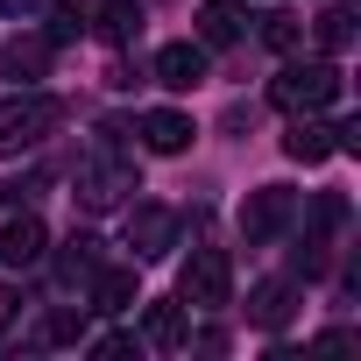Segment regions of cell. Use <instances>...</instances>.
I'll list each match as a JSON object with an SVG mask.
<instances>
[{
  "instance_id": "1",
  "label": "cell",
  "mask_w": 361,
  "mask_h": 361,
  "mask_svg": "<svg viewBox=\"0 0 361 361\" xmlns=\"http://www.w3.org/2000/svg\"><path fill=\"white\" fill-rule=\"evenodd\" d=\"M269 99H276L283 114H319V106L340 99V71H333V64H283V71L269 78Z\"/></svg>"
},
{
  "instance_id": "2",
  "label": "cell",
  "mask_w": 361,
  "mask_h": 361,
  "mask_svg": "<svg viewBox=\"0 0 361 361\" xmlns=\"http://www.w3.org/2000/svg\"><path fill=\"white\" fill-rule=\"evenodd\" d=\"M227 290H234V262H227V248H192L185 276H177V298H185L192 312H220Z\"/></svg>"
},
{
  "instance_id": "3",
  "label": "cell",
  "mask_w": 361,
  "mask_h": 361,
  "mask_svg": "<svg viewBox=\"0 0 361 361\" xmlns=\"http://www.w3.org/2000/svg\"><path fill=\"white\" fill-rule=\"evenodd\" d=\"M57 121H64V99H50V92H22V99H8V106H0V156L43 142Z\"/></svg>"
},
{
  "instance_id": "4",
  "label": "cell",
  "mask_w": 361,
  "mask_h": 361,
  "mask_svg": "<svg viewBox=\"0 0 361 361\" xmlns=\"http://www.w3.org/2000/svg\"><path fill=\"white\" fill-rule=\"evenodd\" d=\"M290 220H298V192H290V185H255L248 206H241V234H248V248L276 241Z\"/></svg>"
},
{
  "instance_id": "5",
  "label": "cell",
  "mask_w": 361,
  "mask_h": 361,
  "mask_svg": "<svg viewBox=\"0 0 361 361\" xmlns=\"http://www.w3.org/2000/svg\"><path fill=\"white\" fill-rule=\"evenodd\" d=\"M128 192H135V163H121V156L78 163V206H85V213H114Z\"/></svg>"
},
{
  "instance_id": "6",
  "label": "cell",
  "mask_w": 361,
  "mask_h": 361,
  "mask_svg": "<svg viewBox=\"0 0 361 361\" xmlns=\"http://www.w3.org/2000/svg\"><path fill=\"white\" fill-rule=\"evenodd\" d=\"M170 241H177V213H170V206H135V213H128V248H135V262H163Z\"/></svg>"
},
{
  "instance_id": "7",
  "label": "cell",
  "mask_w": 361,
  "mask_h": 361,
  "mask_svg": "<svg viewBox=\"0 0 361 361\" xmlns=\"http://www.w3.org/2000/svg\"><path fill=\"white\" fill-rule=\"evenodd\" d=\"M156 85H170V92L206 85V43H163L156 50Z\"/></svg>"
},
{
  "instance_id": "8",
  "label": "cell",
  "mask_w": 361,
  "mask_h": 361,
  "mask_svg": "<svg viewBox=\"0 0 361 361\" xmlns=\"http://www.w3.org/2000/svg\"><path fill=\"white\" fill-rule=\"evenodd\" d=\"M43 248H50V234H43L36 213H15L8 227H0V262H8V269H36Z\"/></svg>"
},
{
  "instance_id": "9",
  "label": "cell",
  "mask_w": 361,
  "mask_h": 361,
  "mask_svg": "<svg viewBox=\"0 0 361 361\" xmlns=\"http://www.w3.org/2000/svg\"><path fill=\"white\" fill-rule=\"evenodd\" d=\"M142 149H156V156H185V149H192V121L170 114V106L142 114Z\"/></svg>"
},
{
  "instance_id": "10",
  "label": "cell",
  "mask_w": 361,
  "mask_h": 361,
  "mask_svg": "<svg viewBox=\"0 0 361 361\" xmlns=\"http://www.w3.org/2000/svg\"><path fill=\"white\" fill-rule=\"evenodd\" d=\"M43 64H50V36H22V43H0V78L29 85V78H43Z\"/></svg>"
},
{
  "instance_id": "11",
  "label": "cell",
  "mask_w": 361,
  "mask_h": 361,
  "mask_svg": "<svg viewBox=\"0 0 361 361\" xmlns=\"http://www.w3.org/2000/svg\"><path fill=\"white\" fill-rule=\"evenodd\" d=\"M290 312H298V283H283V276L255 283V298H248V319H255V326H269V333H276Z\"/></svg>"
},
{
  "instance_id": "12",
  "label": "cell",
  "mask_w": 361,
  "mask_h": 361,
  "mask_svg": "<svg viewBox=\"0 0 361 361\" xmlns=\"http://www.w3.org/2000/svg\"><path fill=\"white\" fill-rule=\"evenodd\" d=\"M199 43L206 50L241 43V0H206V8H199Z\"/></svg>"
},
{
  "instance_id": "13",
  "label": "cell",
  "mask_w": 361,
  "mask_h": 361,
  "mask_svg": "<svg viewBox=\"0 0 361 361\" xmlns=\"http://www.w3.org/2000/svg\"><path fill=\"white\" fill-rule=\"evenodd\" d=\"M135 298H142L135 269H106V262L92 269V312H135Z\"/></svg>"
},
{
  "instance_id": "14",
  "label": "cell",
  "mask_w": 361,
  "mask_h": 361,
  "mask_svg": "<svg viewBox=\"0 0 361 361\" xmlns=\"http://www.w3.org/2000/svg\"><path fill=\"white\" fill-rule=\"evenodd\" d=\"M283 156H290V163H326V156H333V128H319V121L305 114V121L283 135Z\"/></svg>"
},
{
  "instance_id": "15",
  "label": "cell",
  "mask_w": 361,
  "mask_h": 361,
  "mask_svg": "<svg viewBox=\"0 0 361 361\" xmlns=\"http://www.w3.org/2000/svg\"><path fill=\"white\" fill-rule=\"evenodd\" d=\"M92 269H99V241L92 234H71V248L57 255V276L64 283H92Z\"/></svg>"
},
{
  "instance_id": "16",
  "label": "cell",
  "mask_w": 361,
  "mask_h": 361,
  "mask_svg": "<svg viewBox=\"0 0 361 361\" xmlns=\"http://www.w3.org/2000/svg\"><path fill=\"white\" fill-rule=\"evenodd\" d=\"M92 22H99V36H106V43H135V29H142V8H135V0H106V8H99Z\"/></svg>"
},
{
  "instance_id": "17",
  "label": "cell",
  "mask_w": 361,
  "mask_h": 361,
  "mask_svg": "<svg viewBox=\"0 0 361 361\" xmlns=\"http://www.w3.org/2000/svg\"><path fill=\"white\" fill-rule=\"evenodd\" d=\"M142 333H149L156 347H185V305H149Z\"/></svg>"
},
{
  "instance_id": "18",
  "label": "cell",
  "mask_w": 361,
  "mask_h": 361,
  "mask_svg": "<svg viewBox=\"0 0 361 361\" xmlns=\"http://www.w3.org/2000/svg\"><path fill=\"white\" fill-rule=\"evenodd\" d=\"M312 29H319V43H326V50H333V57H340V50H347V43H354V15H347V8H326V15H319V22H312Z\"/></svg>"
},
{
  "instance_id": "19",
  "label": "cell",
  "mask_w": 361,
  "mask_h": 361,
  "mask_svg": "<svg viewBox=\"0 0 361 361\" xmlns=\"http://www.w3.org/2000/svg\"><path fill=\"white\" fill-rule=\"evenodd\" d=\"M298 36H305V22H298V15H283V8H276V15H262V43H269V50H298Z\"/></svg>"
},
{
  "instance_id": "20",
  "label": "cell",
  "mask_w": 361,
  "mask_h": 361,
  "mask_svg": "<svg viewBox=\"0 0 361 361\" xmlns=\"http://www.w3.org/2000/svg\"><path fill=\"white\" fill-rule=\"evenodd\" d=\"M43 340H50V347H71V340H85V305H78V312H71V305H64V312H50Z\"/></svg>"
},
{
  "instance_id": "21",
  "label": "cell",
  "mask_w": 361,
  "mask_h": 361,
  "mask_svg": "<svg viewBox=\"0 0 361 361\" xmlns=\"http://www.w3.org/2000/svg\"><path fill=\"white\" fill-rule=\"evenodd\" d=\"M333 227H347V199H340V192H326V199L312 206V234H333Z\"/></svg>"
},
{
  "instance_id": "22",
  "label": "cell",
  "mask_w": 361,
  "mask_h": 361,
  "mask_svg": "<svg viewBox=\"0 0 361 361\" xmlns=\"http://www.w3.org/2000/svg\"><path fill=\"white\" fill-rule=\"evenodd\" d=\"M85 22H78V8H71V0H57V8H50V43H71Z\"/></svg>"
},
{
  "instance_id": "23",
  "label": "cell",
  "mask_w": 361,
  "mask_h": 361,
  "mask_svg": "<svg viewBox=\"0 0 361 361\" xmlns=\"http://www.w3.org/2000/svg\"><path fill=\"white\" fill-rule=\"evenodd\" d=\"M92 354H135V340L128 333H106V340H92Z\"/></svg>"
},
{
  "instance_id": "24",
  "label": "cell",
  "mask_w": 361,
  "mask_h": 361,
  "mask_svg": "<svg viewBox=\"0 0 361 361\" xmlns=\"http://www.w3.org/2000/svg\"><path fill=\"white\" fill-rule=\"evenodd\" d=\"M15 305H22V298H15L8 283H0V333H8V319H15Z\"/></svg>"
}]
</instances>
